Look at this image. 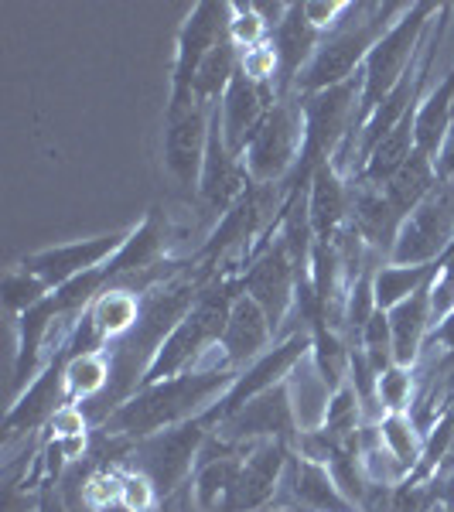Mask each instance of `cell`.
Instances as JSON below:
<instances>
[{
    "mask_svg": "<svg viewBox=\"0 0 454 512\" xmlns=\"http://www.w3.org/2000/svg\"><path fill=\"white\" fill-rule=\"evenodd\" d=\"M359 349L366 352V359L373 362V369L379 376H383L390 366H396L393 328H390V315H386V311H376L373 315V321H369L366 332H362V338H359Z\"/></svg>",
    "mask_w": 454,
    "mask_h": 512,
    "instance_id": "cell-33",
    "label": "cell"
},
{
    "mask_svg": "<svg viewBox=\"0 0 454 512\" xmlns=\"http://www.w3.org/2000/svg\"><path fill=\"white\" fill-rule=\"evenodd\" d=\"M164 243H168V229H164L161 212L151 209L137 226H130L127 243H123L120 253L103 267L106 284H117L123 277H134V274H144V270L161 267V263L168 260Z\"/></svg>",
    "mask_w": 454,
    "mask_h": 512,
    "instance_id": "cell-20",
    "label": "cell"
},
{
    "mask_svg": "<svg viewBox=\"0 0 454 512\" xmlns=\"http://www.w3.org/2000/svg\"><path fill=\"white\" fill-rule=\"evenodd\" d=\"M349 0H332V4H318V0H308L304 4V14H308V21L318 28V35H328V31H335L342 18L349 14Z\"/></svg>",
    "mask_w": 454,
    "mask_h": 512,
    "instance_id": "cell-35",
    "label": "cell"
},
{
    "mask_svg": "<svg viewBox=\"0 0 454 512\" xmlns=\"http://www.w3.org/2000/svg\"><path fill=\"white\" fill-rule=\"evenodd\" d=\"M441 185V175H437V161L431 154L424 151H414L410 154V161L403 164L396 175L383 185V195L390 198V205L396 212H400L403 219L410 216V212L417 209L424 198H431L434 188Z\"/></svg>",
    "mask_w": 454,
    "mask_h": 512,
    "instance_id": "cell-23",
    "label": "cell"
},
{
    "mask_svg": "<svg viewBox=\"0 0 454 512\" xmlns=\"http://www.w3.org/2000/svg\"><path fill=\"white\" fill-rule=\"evenodd\" d=\"M270 38V28L257 11V4H229V41L239 48V55L260 48Z\"/></svg>",
    "mask_w": 454,
    "mask_h": 512,
    "instance_id": "cell-31",
    "label": "cell"
},
{
    "mask_svg": "<svg viewBox=\"0 0 454 512\" xmlns=\"http://www.w3.org/2000/svg\"><path fill=\"white\" fill-rule=\"evenodd\" d=\"M226 31H229V4H216V0H198L192 11H188V18L181 21L175 38V62H171V93H168L171 110L195 103L192 86L198 69L209 59L212 48L226 38Z\"/></svg>",
    "mask_w": 454,
    "mask_h": 512,
    "instance_id": "cell-6",
    "label": "cell"
},
{
    "mask_svg": "<svg viewBox=\"0 0 454 512\" xmlns=\"http://www.w3.org/2000/svg\"><path fill=\"white\" fill-rule=\"evenodd\" d=\"M403 11L407 7L400 4H352L342 24L335 31H328V35H321L315 59L308 62L304 76L297 79L294 96H315L356 79L369 59V52H373V45L386 35V28Z\"/></svg>",
    "mask_w": 454,
    "mask_h": 512,
    "instance_id": "cell-2",
    "label": "cell"
},
{
    "mask_svg": "<svg viewBox=\"0 0 454 512\" xmlns=\"http://www.w3.org/2000/svg\"><path fill=\"white\" fill-rule=\"evenodd\" d=\"M441 7L431 0H420L410 4L407 11L396 18L386 35L376 41L373 52H369L366 65H362V99H359V127L373 117V110L393 93V86L407 76V69L424 48V38L431 31Z\"/></svg>",
    "mask_w": 454,
    "mask_h": 512,
    "instance_id": "cell-3",
    "label": "cell"
},
{
    "mask_svg": "<svg viewBox=\"0 0 454 512\" xmlns=\"http://www.w3.org/2000/svg\"><path fill=\"white\" fill-rule=\"evenodd\" d=\"M349 362H352V342L345 338V332H338L332 325H318L311 332V366L318 369L328 393H335L338 386L349 383Z\"/></svg>",
    "mask_w": 454,
    "mask_h": 512,
    "instance_id": "cell-26",
    "label": "cell"
},
{
    "mask_svg": "<svg viewBox=\"0 0 454 512\" xmlns=\"http://www.w3.org/2000/svg\"><path fill=\"white\" fill-rule=\"evenodd\" d=\"M212 106L192 103L171 110L164 106V134H161V164L181 192H198L205 151H209Z\"/></svg>",
    "mask_w": 454,
    "mask_h": 512,
    "instance_id": "cell-9",
    "label": "cell"
},
{
    "mask_svg": "<svg viewBox=\"0 0 454 512\" xmlns=\"http://www.w3.org/2000/svg\"><path fill=\"white\" fill-rule=\"evenodd\" d=\"M270 52H274V65H277V76H274V89L277 99H291L297 89V79L304 76L308 62L315 59L321 35L318 28L308 21L304 14V4H291L284 14V21L270 31L267 38Z\"/></svg>",
    "mask_w": 454,
    "mask_h": 512,
    "instance_id": "cell-16",
    "label": "cell"
},
{
    "mask_svg": "<svg viewBox=\"0 0 454 512\" xmlns=\"http://www.w3.org/2000/svg\"><path fill=\"white\" fill-rule=\"evenodd\" d=\"M304 205H308V222L315 243H332V239L349 226L352 212V178L338 171L335 161H325L315 168L304 192Z\"/></svg>",
    "mask_w": 454,
    "mask_h": 512,
    "instance_id": "cell-19",
    "label": "cell"
},
{
    "mask_svg": "<svg viewBox=\"0 0 454 512\" xmlns=\"http://www.w3.org/2000/svg\"><path fill=\"white\" fill-rule=\"evenodd\" d=\"M239 65H243V55H239V48L229 41V31L226 38L219 41L216 48L209 52V59L202 62V69H198L195 76V86H192V99L202 106H216L222 96H226L229 82L236 79Z\"/></svg>",
    "mask_w": 454,
    "mask_h": 512,
    "instance_id": "cell-25",
    "label": "cell"
},
{
    "mask_svg": "<svg viewBox=\"0 0 454 512\" xmlns=\"http://www.w3.org/2000/svg\"><path fill=\"white\" fill-rule=\"evenodd\" d=\"M274 325H270L267 311L253 301L250 294L239 291L236 301H233V311H229V321H226V332H222V342H219V355L229 369L243 373L246 366L260 359L263 352L274 349Z\"/></svg>",
    "mask_w": 454,
    "mask_h": 512,
    "instance_id": "cell-18",
    "label": "cell"
},
{
    "mask_svg": "<svg viewBox=\"0 0 454 512\" xmlns=\"http://www.w3.org/2000/svg\"><path fill=\"white\" fill-rule=\"evenodd\" d=\"M304 151V113H301V96L280 99L274 110L267 113V120L260 123V130L250 137L243 151L246 175L253 185H280L294 178L297 161Z\"/></svg>",
    "mask_w": 454,
    "mask_h": 512,
    "instance_id": "cell-5",
    "label": "cell"
},
{
    "mask_svg": "<svg viewBox=\"0 0 454 512\" xmlns=\"http://www.w3.org/2000/svg\"><path fill=\"white\" fill-rule=\"evenodd\" d=\"M437 274V263H424V267H403V263H379L373 274L376 287V308L393 311L400 301H407L410 294H417L424 284H431Z\"/></svg>",
    "mask_w": 454,
    "mask_h": 512,
    "instance_id": "cell-27",
    "label": "cell"
},
{
    "mask_svg": "<svg viewBox=\"0 0 454 512\" xmlns=\"http://www.w3.org/2000/svg\"><path fill=\"white\" fill-rule=\"evenodd\" d=\"M130 229H117V233H99L89 239H72V243H59V246H48V250H35V253H24L21 256V267L31 270L45 280L52 291H59L62 284L76 280L89 270H99L120 253V246L127 243Z\"/></svg>",
    "mask_w": 454,
    "mask_h": 512,
    "instance_id": "cell-11",
    "label": "cell"
},
{
    "mask_svg": "<svg viewBox=\"0 0 454 512\" xmlns=\"http://www.w3.org/2000/svg\"><path fill=\"white\" fill-rule=\"evenodd\" d=\"M277 506L291 512H359L345 499V492L338 489L332 472L325 465H318V461L301 458V454H291Z\"/></svg>",
    "mask_w": 454,
    "mask_h": 512,
    "instance_id": "cell-17",
    "label": "cell"
},
{
    "mask_svg": "<svg viewBox=\"0 0 454 512\" xmlns=\"http://www.w3.org/2000/svg\"><path fill=\"white\" fill-rule=\"evenodd\" d=\"M437 502H441L444 509L454 512V468H451L448 475L437 478Z\"/></svg>",
    "mask_w": 454,
    "mask_h": 512,
    "instance_id": "cell-36",
    "label": "cell"
},
{
    "mask_svg": "<svg viewBox=\"0 0 454 512\" xmlns=\"http://www.w3.org/2000/svg\"><path fill=\"white\" fill-rule=\"evenodd\" d=\"M0 294H4L7 315L18 321V318L24 315V311H31L35 304L45 301V297L52 294V287H48L38 274L24 270L21 263H14V267L4 274V291H0Z\"/></svg>",
    "mask_w": 454,
    "mask_h": 512,
    "instance_id": "cell-30",
    "label": "cell"
},
{
    "mask_svg": "<svg viewBox=\"0 0 454 512\" xmlns=\"http://www.w3.org/2000/svg\"><path fill=\"white\" fill-rule=\"evenodd\" d=\"M89 318H93L99 335L106 338V349H110L113 342H120V338L137 325L140 294L127 291V287H117V284L106 287V291L99 294L93 304H89Z\"/></svg>",
    "mask_w": 454,
    "mask_h": 512,
    "instance_id": "cell-24",
    "label": "cell"
},
{
    "mask_svg": "<svg viewBox=\"0 0 454 512\" xmlns=\"http://www.w3.org/2000/svg\"><path fill=\"white\" fill-rule=\"evenodd\" d=\"M106 386H110V359H106V352L72 355L65 362V396H69V403H76V407L93 403L96 396L106 393Z\"/></svg>",
    "mask_w": 454,
    "mask_h": 512,
    "instance_id": "cell-28",
    "label": "cell"
},
{
    "mask_svg": "<svg viewBox=\"0 0 454 512\" xmlns=\"http://www.w3.org/2000/svg\"><path fill=\"white\" fill-rule=\"evenodd\" d=\"M106 512H127V509H120V506H113V509H106ZM154 512H164V509H154Z\"/></svg>",
    "mask_w": 454,
    "mask_h": 512,
    "instance_id": "cell-37",
    "label": "cell"
},
{
    "mask_svg": "<svg viewBox=\"0 0 454 512\" xmlns=\"http://www.w3.org/2000/svg\"><path fill=\"white\" fill-rule=\"evenodd\" d=\"M250 175H246V164L239 154L229 151L226 137H222L219 110L212 106V130H209V151H205L202 178H198V202L212 212L216 219L226 216L229 209L250 192Z\"/></svg>",
    "mask_w": 454,
    "mask_h": 512,
    "instance_id": "cell-13",
    "label": "cell"
},
{
    "mask_svg": "<svg viewBox=\"0 0 454 512\" xmlns=\"http://www.w3.org/2000/svg\"><path fill=\"white\" fill-rule=\"evenodd\" d=\"M236 376L239 373L222 362L216 349L192 373H181L175 379H164V383L137 390L123 407H117L99 424V437L137 444L140 437H151L158 431H168V427L185 424L192 417H202L233 386Z\"/></svg>",
    "mask_w": 454,
    "mask_h": 512,
    "instance_id": "cell-1",
    "label": "cell"
},
{
    "mask_svg": "<svg viewBox=\"0 0 454 512\" xmlns=\"http://www.w3.org/2000/svg\"><path fill=\"white\" fill-rule=\"evenodd\" d=\"M280 103L277 89L270 82H257L253 76H246L243 65H239L236 79L229 82L226 96L216 103L219 123H222V137H226L229 151L243 158L250 137L260 130V123L267 120V113Z\"/></svg>",
    "mask_w": 454,
    "mask_h": 512,
    "instance_id": "cell-14",
    "label": "cell"
},
{
    "mask_svg": "<svg viewBox=\"0 0 454 512\" xmlns=\"http://www.w3.org/2000/svg\"><path fill=\"white\" fill-rule=\"evenodd\" d=\"M311 270H301L297 260L287 250L284 236L274 229V239L260 246V253L250 260V267L243 270V294H250L253 301L267 311L270 325L280 335L284 332V321L294 315L297 301V284L301 277H308Z\"/></svg>",
    "mask_w": 454,
    "mask_h": 512,
    "instance_id": "cell-7",
    "label": "cell"
},
{
    "mask_svg": "<svg viewBox=\"0 0 454 512\" xmlns=\"http://www.w3.org/2000/svg\"><path fill=\"white\" fill-rule=\"evenodd\" d=\"M454 120V65L441 76V82H434L431 93L424 96V103L417 106V120H414V140L417 151L431 154L437 161L444 140H448Z\"/></svg>",
    "mask_w": 454,
    "mask_h": 512,
    "instance_id": "cell-22",
    "label": "cell"
},
{
    "mask_svg": "<svg viewBox=\"0 0 454 512\" xmlns=\"http://www.w3.org/2000/svg\"><path fill=\"white\" fill-rule=\"evenodd\" d=\"M379 437H383V448L393 454L396 465L407 472V478L417 472V465L424 461V444L427 434L417 427V420L410 414H386L379 420Z\"/></svg>",
    "mask_w": 454,
    "mask_h": 512,
    "instance_id": "cell-29",
    "label": "cell"
},
{
    "mask_svg": "<svg viewBox=\"0 0 454 512\" xmlns=\"http://www.w3.org/2000/svg\"><path fill=\"white\" fill-rule=\"evenodd\" d=\"M120 509H127V512L164 509V499H161V492L154 489V482L140 472V468L130 465V461L120 465Z\"/></svg>",
    "mask_w": 454,
    "mask_h": 512,
    "instance_id": "cell-32",
    "label": "cell"
},
{
    "mask_svg": "<svg viewBox=\"0 0 454 512\" xmlns=\"http://www.w3.org/2000/svg\"><path fill=\"white\" fill-rule=\"evenodd\" d=\"M431 284H424L417 294H410L407 301H400L390 315V328H393V355H396V366H407L417 369L420 355H424L427 335L434 328V311H431Z\"/></svg>",
    "mask_w": 454,
    "mask_h": 512,
    "instance_id": "cell-21",
    "label": "cell"
},
{
    "mask_svg": "<svg viewBox=\"0 0 454 512\" xmlns=\"http://www.w3.org/2000/svg\"><path fill=\"white\" fill-rule=\"evenodd\" d=\"M291 444L284 441H260L246 451L243 472L233 489L226 512H263L277 502L284 485L287 465H291Z\"/></svg>",
    "mask_w": 454,
    "mask_h": 512,
    "instance_id": "cell-15",
    "label": "cell"
},
{
    "mask_svg": "<svg viewBox=\"0 0 454 512\" xmlns=\"http://www.w3.org/2000/svg\"><path fill=\"white\" fill-rule=\"evenodd\" d=\"M65 362H69V355H65V345H62V349L45 362V369L14 396L11 410H7V417H4L7 444L48 427L55 420V414L69 403V396H65Z\"/></svg>",
    "mask_w": 454,
    "mask_h": 512,
    "instance_id": "cell-12",
    "label": "cell"
},
{
    "mask_svg": "<svg viewBox=\"0 0 454 512\" xmlns=\"http://www.w3.org/2000/svg\"><path fill=\"white\" fill-rule=\"evenodd\" d=\"M308 352H311V332H291L284 342H277L270 352H263L253 366H246L243 373L233 379V386H229V390L222 393L209 410H205L202 420L216 431L222 420L233 417L239 407H246L253 396H260V393H267V390H274V386L284 383V379L291 376L304 359H308Z\"/></svg>",
    "mask_w": 454,
    "mask_h": 512,
    "instance_id": "cell-8",
    "label": "cell"
},
{
    "mask_svg": "<svg viewBox=\"0 0 454 512\" xmlns=\"http://www.w3.org/2000/svg\"><path fill=\"white\" fill-rule=\"evenodd\" d=\"M212 434H219L222 441L236 444V448H250L260 441H284L294 448L297 434V414L291 403V390H287V379L274 390L253 396L246 407H239L233 417H226Z\"/></svg>",
    "mask_w": 454,
    "mask_h": 512,
    "instance_id": "cell-10",
    "label": "cell"
},
{
    "mask_svg": "<svg viewBox=\"0 0 454 512\" xmlns=\"http://www.w3.org/2000/svg\"><path fill=\"white\" fill-rule=\"evenodd\" d=\"M414 369L407 366H390L379 376V407L383 414H410L414 407Z\"/></svg>",
    "mask_w": 454,
    "mask_h": 512,
    "instance_id": "cell-34",
    "label": "cell"
},
{
    "mask_svg": "<svg viewBox=\"0 0 454 512\" xmlns=\"http://www.w3.org/2000/svg\"><path fill=\"white\" fill-rule=\"evenodd\" d=\"M212 427L202 417H192L178 427L158 431L151 437H140L130 448L127 461L140 468L161 492V499H175L181 489H188L198 468V454H202L205 441H209Z\"/></svg>",
    "mask_w": 454,
    "mask_h": 512,
    "instance_id": "cell-4",
    "label": "cell"
}]
</instances>
